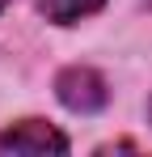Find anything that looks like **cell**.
Instances as JSON below:
<instances>
[{
    "label": "cell",
    "instance_id": "cell-1",
    "mask_svg": "<svg viewBox=\"0 0 152 157\" xmlns=\"http://www.w3.org/2000/svg\"><path fill=\"white\" fill-rule=\"evenodd\" d=\"M55 98L76 110V115H93L101 106L110 102V85L101 77L97 68H89V64H72V68H63L59 77H55Z\"/></svg>",
    "mask_w": 152,
    "mask_h": 157
},
{
    "label": "cell",
    "instance_id": "cell-2",
    "mask_svg": "<svg viewBox=\"0 0 152 157\" xmlns=\"http://www.w3.org/2000/svg\"><path fill=\"white\" fill-rule=\"evenodd\" d=\"M0 153H68V136L42 119H21L0 132Z\"/></svg>",
    "mask_w": 152,
    "mask_h": 157
},
{
    "label": "cell",
    "instance_id": "cell-3",
    "mask_svg": "<svg viewBox=\"0 0 152 157\" xmlns=\"http://www.w3.org/2000/svg\"><path fill=\"white\" fill-rule=\"evenodd\" d=\"M38 9H42V17L55 21V26H76V21L101 13L106 0H38Z\"/></svg>",
    "mask_w": 152,
    "mask_h": 157
},
{
    "label": "cell",
    "instance_id": "cell-4",
    "mask_svg": "<svg viewBox=\"0 0 152 157\" xmlns=\"http://www.w3.org/2000/svg\"><path fill=\"white\" fill-rule=\"evenodd\" d=\"M148 123H152V102H148Z\"/></svg>",
    "mask_w": 152,
    "mask_h": 157
},
{
    "label": "cell",
    "instance_id": "cell-5",
    "mask_svg": "<svg viewBox=\"0 0 152 157\" xmlns=\"http://www.w3.org/2000/svg\"><path fill=\"white\" fill-rule=\"evenodd\" d=\"M4 4H9V0H0V9H4Z\"/></svg>",
    "mask_w": 152,
    "mask_h": 157
}]
</instances>
